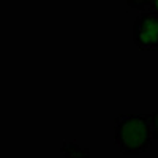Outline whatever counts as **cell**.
<instances>
[{
	"label": "cell",
	"instance_id": "7a4b0ae2",
	"mask_svg": "<svg viewBox=\"0 0 158 158\" xmlns=\"http://www.w3.org/2000/svg\"><path fill=\"white\" fill-rule=\"evenodd\" d=\"M133 43L141 51H158V16L141 11L133 25Z\"/></svg>",
	"mask_w": 158,
	"mask_h": 158
},
{
	"label": "cell",
	"instance_id": "3957f363",
	"mask_svg": "<svg viewBox=\"0 0 158 158\" xmlns=\"http://www.w3.org/2000/svg\"><path fill=\"white\" fill-rule=\"evenodd\" d=\"M62 153L63 155H68V156H71V155H90V152L89 150H85V149H81L77 146V144H74V142H65L63 146H62Z\"/></svg>",
	"mask_w": 158,
	"mask_h": 158
},
{
	"label": "cell",
	"instance_id": "277c9868",
	"mask_svg": "<svg viewBox=\"0 0 158 158\" xmlns=\"http://www.w3.org/2000/svg\"><path fill=\"white\" fill-rule=\"evenodd\" d=\"M123 2L133 10H139V11H146L150 5L152 0H123Z\"/></svg>",
	"mask_w": 158,
	"mask_h": 158
},
{
	"label": "cell",
	"instance_id": "5b68a950",
	"mask_svg": "<svg viewBox=\"0 0 158 158\" xmlns=\"http://www.w3.org/2000/svg\"><path fill=\"white\" fill-rule=\"evenodd\" d=\"M146 11H150V13H153V15L158 16V0H152L150 5H149V8H147Z\"/></svg>",
	"mask_w": 158,
	"mask_h": 158
},
{
	"label": "cell",
	"instance_id": "6da1fadb",
	"mask_svg": "<svg viewBox=\"0 0 158 158\" xmlns=\"http://www.w3.org/2000/svg\"><path fill=\"white\" fill-rule=\"evenodd\" d=\"M155 141H158V109L146 114H118L114 118V144L118 153L142 155Z\"/></svg>",
	"mask_w": 158,
	"mask_h": 158
}]
</instances>
